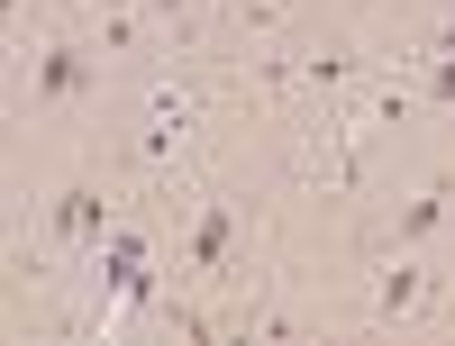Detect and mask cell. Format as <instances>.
Segmentation results:
<instances>
[{
  "label": "cell",
  "instance_id": "1",
  "mask_svg": "<svg viewBox=\"0 0 455 346\" xmlns=\"http://www.w3.org/2000/svg\"><path fill=\"white\" fill-rule=\"evenodd\" d=\"M100 92V46H83V36H55V46H36V73H28V101L36 109H73Z\"/></svg>",
  "mask_w": 455,
  "mask_h": 346
},
{
  "label": "cell",
  "instance_id": "2",
  "mask_svg": "<svg viewBox=\"0 0 455 346\" xmlns=\"http://www.w3.org/2000/svg\"><path fill=\"white\" fill-rule=\"evenodd\" d=\"M109 228H119V219H109V191H100V182H64L55 201H46V237H55L64 255H92Z\"/></svg>",
  "mask_w": 455,
  "mask_h": 346
},
{
  "label": "cell",
  "instance_id": "3",
  "mask_svg": "<svg viewBox=\"0 0 455 346\" xmlns=\"http://www.w3.org/2000/svg\"><path fill=\"white\" fill-rule=\"evenodd\" d=\"M228 255H237V201H210L182 237V274H228Z\"/></svg>",
  "mask_w": 455,
  "mask_h": 346
},
{
  "label": "cell",
  "instance_id": "4",
  "mask_svg": "<svg viewBox=\"0 0 455 346\" xmlns=\"http://www.w3.org/2000/svg\"><path fill=\"white\" fill-rule=\"evenodd\" d=\"M446 210H455V173L419 182V191H410V201L392 210V228H383V237H392V246H419V237H437V228H446Z\"/></svg>",
  "mask_w": 455,
  "mask_h": 346
},
{
  "label": "cell",
  "instance_id": "5",
  "mask_svg": "<svg viewBox=\"0 0 455 346\" xmlns=\"http://www.w3.org/2000/svg\"><path fill=\"white\" fill-rule=\"evenodd\" d=\"M428 264H392V274H373V328H401V319H419V301H428Z\"/></svg>",
  "mask_w": 455,
  "mask_h": 346
},
{
  "label": "cell",
  "instance_id": "6",
  "mask_svg": "<svg viewBox=\"0 0 455 346\" xmlns=\"http://www.w3.org/2000/svg\"><path fill=\"white\" fill-rule=\"evenodd\" d=\"M100 55H137L146 46V28H137V10H100V36H92Z\"/></svg>",
  "mask_w": 455,
  "mask_h": 346
},
{
  "label": "cell",
  "instance_id": "7",
  "mask_svg": "<svg viewBox=\"0 0 455 346\" xmlns=\"http://www.w3.org/2000/svg\"><path fill=\"white\" fill-rule=\"evenodd\" d=\"M192 10H210V0H146V19H164V28H182Z\"/></svg>",
  "mask_w": 455,
  "mask_h": 346
}]
</instances>
